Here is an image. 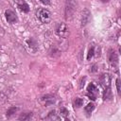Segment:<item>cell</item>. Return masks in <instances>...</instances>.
Instances as JSON below:
<instances>
[{"label": "cell", "mask_w": 121, "mask_h": 121, "mask_svg": "<svg viewBox=\"0 0 121 121\" xmlns=\"http://www.w3.org/2000/svg\"><path fill=\"white\" fill-rule=\"evenodd\" d=\"M94 109H95V104L92 103V102H90V103L87 104V106H85L84 111H85L87 113H91V112L94 111Z\"/></svg>", "instance_id": "obj_15"}, {"label": "cell", "mask_w": 121, "mask_h": 121, "mask_svg": "<svg viewBox=\"0 0 121 121\" xmlns=\"http://www.w3.org/2000/svg\"><path fill=\"white\" fill-rule=\"evenodd\" d=\"M17 111H18V108H17V107H10V108L7 111V112H6L7 117H10V116H12Z\"/></svg>", "instance_id": "obj_14"}, {"label": "cell", "mask_w": 121, "mask_h": 121, "mask_svg": "<svg viewBox=\"0 0 121 121\" xmlns=\"http://www.w3.org/2000/svg\"><path fill=\"white\" fill-rule=\"evenodd\" d=\"M32 117V112H23L20 114V116L18 117L19 120H29Z\"/></svg>", "instance_id": "obj_11"}, {"label": "cell", "mask_w": 121, "mask_h": 121, "mask_svg": "<svg viewBox=\"0 0 121 121\" xmlns=\"http://www.w3.org/2000/svg\"><path fill=\"white\" fill-rule=\"evenodd\" d=\"M56 33L60 37H63V38L66 37L67 34H68V28H67L66 25L63 24V23L59 24L57 26V27H56Z\"/></svg>", "instance_id": "obj_3"}, {"label": "cell", "mask_w": 121, "mask_h": 121, "mask_svg": "<svg viewBox=\"0 0 121 121\" xmlns=\"http://www.w3.org/2000/svg\"><path fill=\"white\" fill-rule=\"evenodd\" d=\"M108 57H109L110 63H111L112 65H116V64L118 63V56H117V54L115 53L114 50L110 49V50H109Z\"/></svg>", "instance_id": "obj_5"}, {"label": "cell", "mask_w": 121, "mask_h": 121, "mask_svg": "<svg viewBox=\"0 0 121 121\" xmlns=\"http://www.w3.org/2000/svg\"><path fill=\"white\" fill-rule=\"evenodd\" d=\"M96 65L95 64H94V65H92V67H91V69H90V71L91 72H96Z\"/></svg>", "instance_id": "obj_21"}, {"label": "cell", "mask_w": 121, "mask_h": 121, "mask_svg": "<svg viewBox=\"0 0 121 121\" xmlns=\"http://www.w3.org/2000/svg\"><path fill=\"white\" fill-rule=\"evenodd\" d=\"M100 81H101V84L103 86H110V82H111V77L109 74H103L101 75L100 77Z\"/></svg>", "instance_id": "obj_8"}, {"label": "cell", "mask_w": 121, "mask_h": 121, "mask_svg": "<svg viewBox=\"0 0 121 121\" xmlns=\"http://www.w3.org/2000/svg\"><path fill=\"white\" fill-rule=\"evenodd\" d=\"M94 54H95V47H94V46H92V47H90V49H89V51H88L87 60H90L93 58Z\"/></svg>", "instance_id": "obj_17"}, {"label": "cell", "mask_w": 121, "mask_h": 121, "mask_svg": "<svg viewBox=\"0 0 121 121\" xmlns=\"http://www.w3.org/2000/svg\"><path fill=\"white\" fill-rule=\"evenodd\" d=\"M98 95V89L97 87L94 84V83H90L87 87V96L92 99V100H95L96 96Z\"/></svg>", "instance_id": "obj_2"}, {"label": "cell", "mask_w": 121, "mask_h": 121, "mask_svg": "<svg viewBox=\"0 0 121 121\" xmlns=\"http://www.w3.org/2000/svg\"><path fill=\"white\" fill-rule=\"evenodd\" d=\"M60 115H62V116L66 117V116H68V114H69V112H68V110H67L66 108H64V107H61V108L60 109Z\"/></svg>", "instance_id": "obj_18"}, {"label": "cell", "mask_w": 121, "mask_h": 121, "mask_svg": "<svg viewBox=\"0 0 121 121\" xmlns=\"http://www.w3.org/2000/svg\"><path fill=\"white\" fill-rule=\"evenodd\" d=\"M5 16H6L7 21L9 23H10V24H14V23H16L18 21V18H17L16 14L10 9H7L5 11Z\"/></svg>", "instance_id": "obj_4"}, {"label": "cell", "mask_w": 121, "mask_h": 121, "mask_svg": "<svg viewBox=\"0 0 121 121\" xmlns=\"http://www.w3.org/2000/svg\"><path fill=\"white\" fill-rule=\"evenodd\" d=\"M112 97V93L110 86H106L105 90L103 92V100H109Z\"/></svg>", "instance_id": "obj_9"}, {"label": "cell", "mask_w": 121, "mask_h": 121, "mask_svg": "<svg viewBox=\"0 0 121 121\" xmlns=\"http://www.w3.org/2000/svg\"><path fill=\"white\" fill-rule=\"evenodd\" d=\"M42 4L45 5V6H49L50 5V0H40Z\"/></svg>", "instance_id": "obj_20"}, {"label": "cell", "mask_w": 121, "mask_h": 121, "mask_svg": "<svg viewBox=\"0 0 121 121\" xmlns=\"http://www.w3.org/2000/svg\"><path fill=\"white\" fill-rule=\"evenodd\" d=\"M42 100L44 102L45 106H49V105H52L53 103H55L56 98L53 95H45L42 96Z\"/></svg>", "instance_id": "obj_6"}, {"label": "cell", "mask_w": 121, "mask_h": 121, "mask_svg": "<svg viewBox=\"0 0 121 121\" xmlns=\"http://www.w3.org/2000/svg\"><path fill=\"white\" fill-rule=\"evenodd\" d=\"M90 11L85 9L83 11H82V19H81V26H86V24L89 22V19H90Z\"/></svg>", "instance_id": "obj_7"}, {"label": "cell", "mask_w": 121, "mask_h": 121, "mask_svg": "<svg viewBox=\"0 0 121 121\" xmlns=\"http://www.w3.org/2000/svg\"><path fill=\"white\" fill-rule=\"evenodd\" d=\"M26 43H27V44L29 45V47L33 48L34 50H37V48H38V44H37V43H36V41H35L34 39L30 38V39H28V40L26 41Z\"/></svg>", "instance_id": "obj_12"}, {"label": "cell", "mask_w": 121, "mask_h": 121, "mask_svg": "<svg viewBox=\"0 0 121 121\" xmlns=\"http://www.w3.org/2000/svg\"><path fill=\"white\" fill-rule=\"evenodd\" d=\"M37 18L42 22V23H47L50 19V12L46 9H39L37 10Z\"/></svg>", "instance_id": "obj_1"}, {"label": "cell", "mask_w": 121, "mask_h": 121, "mask_svg": "<svg viewBox=\"0 0 121 121\" xmlns=\"http://www.w3.org/2000/svg\"><path fill=\"white\" fill-rule=\"evenodd\" d=\"M99 1H101L102 3H108L110 0H99Z\"/></svg>", "instance_id": "obj_22"}, {"label": "cell", "mask_w": 121, "mask_h": 121, "mask_svg": "<svg viewBox=\"0 0 121 121\" xmlns=\"http://www.w3.org/2000/svg\"><path fill=\"white\" fill-rule=\"evenodd\" d=\"M17 6H18V8H19L23 12L27 13V12L29 11V6H28L26 2H24V1H19L18 4H17Z\"/></svg>", "instance_id": "obj_10"}, {"label": "cell", "mask_w": 121, "mask_h": 121, "mask_svg": "<svg viewBox=\"0 0 121 121\" xmlns=\"http://www.w3.org/2000/svg\"><path fill=\"white\" fill-rule=\"evenodd\" d=\"M115 83H116V88H117L118 95H121V89H120V78H116Z\"/></svg>", "instance_id": "obj_19"}, {"label": "cell", "mask_w": 121, "mask_h": 121, "mask_svg": "<svg viewBox=\"0 0 121 121\" xmlns=\"http://www.w3.org/2000/svg\"><path fill=\"white\" fill-rule=\"evenodd\" d=\"M73 104H74V107L75 108H80L83 105V99L82 98H79V97H76Z\"/></svg>", "instance_id": "obj_13"}, {"label": "cell", "mask_w": 121, "mask_h": 121, "mask_svg": "<svg viewBox=\"0 0 121 121\" xmlns=\"http://www.w3.org/2000/svg\"><path fill=\"white\" fill-rule=\"evenodd\" d=\"M46 119H50V120H53V119H59V117L57 116V113H56V111L53 110V111H50L48 115L46 116Z\"/></svg>", "instance_id": "obj_16"}]
</instances>
